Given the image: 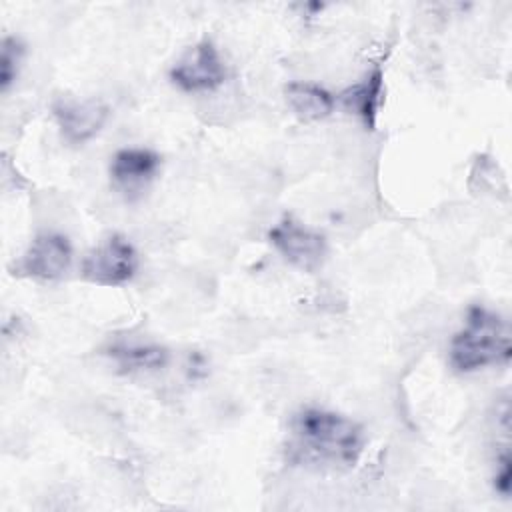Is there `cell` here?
<instances>
[{
	"instance_id": "obj_1",
	"label": "cell",
	"mask_w": 512,
	"mask_h": 512,
	"mask_svg": "<svg viewBox=\"0 0 512 512\" xmlns=\"http://www.w3.org/2000/svg\"><path fill=\"white\" fill-rule=\"evenodd\" d=\"M364 448V432L352 418L324 408H302L288 426V458L308 466H354Z\"/></svg>"
},
{
	"instance_id": "obj_2",
	"label": "cell",
	"mask_w": 512,
	"mask_h": 512,
	"mask_svg": "<svg viewBox=\"0 0 512 512\" xmlns=\"http://www.w3.org/2000/svg\"><path fill=\"white\" fill-rule=\"evenodd\" d=\"M510 356L508 322L484 306H470L464 326L450 340V366L460 374H468L486 366L506 364Z\"/></svg>"
},
{
	"instance_id": "obj_3",
	"label": "cell",
	"mask_w": 512,
	"mask_h": 512,
	"mask_svg": "<svg viewBox=\"0 0 512 512\" xmlns=\"http://www.w3.org/2000/svg\"><path fill=\"white\" fill-rule=\"evenodd\" d=\"M136 270L138 252L120 234H112L94 246L80 266L82 278L98 286H122L134 278Z\"/></svg>"
},
{
	"instance_id": "obj_4",
	"label": "cell",
	"mask_w": 512,
	"mask_h": 512,
	"mask_svg": "<svg viewBox=\"0 0 512 512\" xmlns=\"http://www.w3.org/2000/svg\"><path fill=\"white\" fill-rule=\"evenodd\" d=\"M268 240L276 252L298 270L316 272L326 260V238L292 216L274 224L268 232Z\"/></svg>"
},
{
	"instance_id": "obj_5",
	"label": "cell",
	"mask_w": 512,
	"mask_h": 512,
	"mask_svg": "<svg viewBox=\"0 0 512 512\" xmlns=\"http://www.w3.org/2000/svg\"><path fill=\"white\" fill-rule=\"evenodd\" d=\"M228 72L212 40H200L172 68L170 80L184 92H212L220 88Z\"/></svg>"
},
{
	"instance_id": "obj_6",
	"label": "cell",
	"mask_w": 512,
	"mask_h": 512,
	"mask_svg": "<svg viewBox=\"0 0 512 512\" xmlns=\"http://www.w3.org/2000/svg\"><path fill=\"white\" fill-rule=\"evenodd\" d=\"M72 266V246L58 232L38 234L22 258L16 262V272L40 282L60 280Z\"/></svg>"
},
{
	"instance_id": "obj_7",
	"label": "cell",
	"mask_w": 512,
	"mask_h": 512,
	"mask_svg": "<svg viewBox=\"0 0 512 512\" xmlns=\"http://www.w3.org/2000/svg\"><path fill=\"white\" fill-rule=\"evenodd\" d=\"M52 116L68 144H84L102 130L110 116V108L96 98H58L52 104Z\"/></svg>"
},
{
	"instance_id": "obj_8",
	"label": "cell",
	"mask_w": 512,
	"mask_h": 512,
	"mask_svg": "<svg viewBox=\"0 0 512 512\" xmlns=\"http://www.w3.org/2000/svg\"><path fill=\"white\" fill-rule=\"evenodd\" d=\"M160 168V156L148 148H122L112 156L110 180L128 200L140 196L154 180Z\"/></svg>"
},
{
	"instance_id": "obj_9",
	"label": "cell",
	"mask_w": 512,
	"mask_h": 512,
	"mask_svg": "<svg viewBox=\"0 0 512 512\" xmlns=\"http://www.w3.org/2000/svg\"><path fill=\"white\" fill-rule=\"evenodd\" d=\"M340 102L346 110L354 112L370 130H374L378 112L384 102V72L376 66L360 82L352 84L340 94Z\"/></svg>"
},
{
	"instance_id": "obj_10",
	"label": "cell",
	"mask_w": 512,
	"mask_h": 512,
	"mask_svg": "<svg viewBox=\"0 0 512 512\" xmlns=\"http://www.w3.org/2000/svg\"><path fill=\"white\" fill-rule=\"evenodd\" d=\"M290 110L304 122H316L326 118L334 110V96L312 82H290L284 88Z\"/></svg>"
},
{
	"instance_id": "obj_11",
	"label": "cell",
	"mask_w": 512,
	"mask_h": 512,
	"mask_svg": "<svg viewBox=\"0 0 512 512\" xmlns=\"http://www.w3.org/2000/svg\"><path fill=\"white\" fill-rule=\"evenodd\" d=\"M122 372H146L158 370L168 364V350L160 344H142V342H120L108 348L106 352Z\"/></svg>"
},
{
	"instance_id": "obj_12",
	"label": "cell",
	"mask_w": 512,
	"mask_h": 512,
	"mask_svg": "<svg viewBox=\"0 0 512 512\" xmlns=\"http://www.w3.org/2000/svg\"><path fill=\"white\" fill-rule=\"evenodd\" d=\"M24 44L16 36H6L0 48V90L6 92L18 78Z\"/></svg>"
},
{
	"instance_id": "obj_13",
	"label": "cell",
	"mask_w": 512,
	"mask_h": 512,
	"mask_svg": "<svg viewBox=\"0 0 512 512\" xmlns=\"http://www.w3.org/2000/svg\"><path fill=\"white\" fill-rule=\"evenodd\" d=\"M510 484H512V460H510V454L504 452L498 458V466H496V474H494V488L502 496H508Z\"/></svg>"
}]
</instances>
